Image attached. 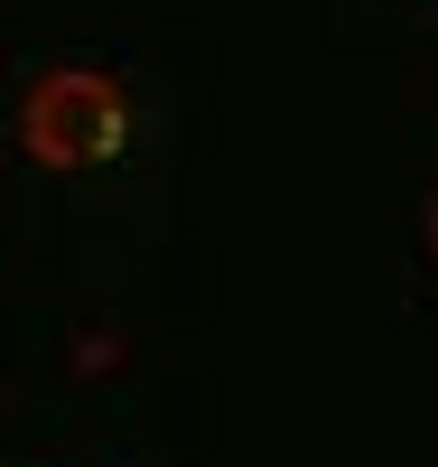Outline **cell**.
Here are the masks:
<instances>
[{
  "mask_svg": "<svg viewBox=\"0 0 438 467\" xmlns=\"http://www.w3.org/2000/svg\"><path fill=\"white\" fill-rule=\"evenodd\" d=\"M112 140H122V94H112L103 75L66 66V75H47V85L28 94V150L47 169H85V160H103Z\"/></svg>",
  "mask_w": 438,
  "mask_h": 467,
  "instance_id": "6da1fadb",
  "label": "cell"
},
{
  "mask_svg": "<svg viewBox=\"0 0 438 467\" xmlns=\"http://www.w3.org/2000/svg\"><path fill=\"white\" fill-rule=\"evenodd\" d=\"M429 253H438V197H429Z\"/></svg>",
  "mask_w": 438,
  "mask_h": 467,
  "instance_id": "7a4b0ae2",
  "label": "cell"
}]
</instances>
